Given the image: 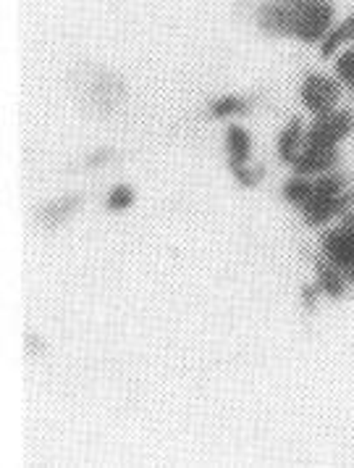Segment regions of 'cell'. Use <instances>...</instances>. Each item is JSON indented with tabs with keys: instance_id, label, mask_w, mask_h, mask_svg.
<instances>
[{
	"instance_id": "cell-1",
	"label": "cell",
	"mask_w": 354,
	"mask_h": 468,
	"mask_svg": "<svg viewBox=\"0 0 354 468\" xmlns=\"http://www.w3.org/2000/svg\"><path fill=\"white\" fill-rule=\"evenodd\" d=\"M294 27L292 37L305 45L323 43V37L334 27L336 8L331 0H307V3H294Z\"/></svg>"
},
{
	"instance_id": "cell-2",
	"label": "cell",
	"mask_w": 354,
	"mask_h": 468,
	"mask_svg": "<svg viewBox=\"0 0 354 468\" xmlns=\"http://www.w3.org/2000/svg\"><path fill=\"white\" fill-rule=\"evenodd\" d=\"M323 250L336 269L354 282V213H344V221L323 234Z\"/></svg>"
},
{
	"instance_id": "cell-3",
	"label": "cell",
	"mask_w": 354,
	"mask_h": 468,
	"mask_svg": "<svg viewBox=\"0 0 354 468\" xmlns=\"http://www.w3.org/2000/svg\"><path fill=\"white\" fill-rule=\"evenodd\" d=\"M354 129L352 111H331L315 119V124L305 134V145H323V148H338V143Z\"/></svg>"
},
{
	"instance_id": "cell-4",
	"label": "cell",
	"mask_w": 354,
	"mask_h": 468,
	"mask_svg": "<svg viewBox=\"0 0 354 468\" xmlns=\"http://www.w3.org/2000/svg\"><path fill=\"white\" fill-rule=\"evenodd\" d=\"M299 98L307 106V111H313L315 116H323V113L336 111V103L341 98V87L331 77L307 74V80L299 87Z\"/></svg>"
},
{
	"instance_id": "cell-5",
	"label": "cell",
	"mask_w": 354,
	"mask_h": 468,
	"mask_svg": "<svg viewBox=\"0 0 354 468\" xmlns=\"http://www.w3.org/2000/svg\"><path fill=\"white\" fill-rule=\"evenodd\" d=\"M257 27L271 37H292L294 5L289 0H266L257 8Z\"/></svg>"
},
{
	"instance_id": "cell-6",
	"label": "cell",
	"mask_w": 354,
	"mask_h": 468,
	"mask_svg": "<svg viewBox=\"0 0 354 468\" xmlns=\"http://www.w3.org/2000/svg\"><path fill=\"white\" fill-rule=\"evenodd\" d=\"M338 164V148H323V145H302L299 155L294 158V171L302 176L310 174H326Z\"/></svg>"
},
{
	"instance_id": "cell-7",
	"label": "cell",
	"mask_w": 354,
	"mask_h": 468,
	"mask_svg": "<svg viewBox=\"0 0 354 468\" xmlns=\"http://www.w3.org/2000/svg\"><path fill=\"white\" fill-rule=\"evenodd\" d=\"M79 203H82V195H66V197L56 200V203L42 206L40 211H37V221H40L42 227H58L61 221H66L71 213L79 208Z\"/></svg>"
},
{
	"instance_id": "cell-8",
	"label": "cell",
	"mask_w": 354,
	"mask_h": 468,
	"mask_svg": "<svg viewBox=\"0 0 354 468\" xmlns=\"http://www.w3.org/2000/svg\"><path fill=\"white\" fill-rule=\"evenodd\" d=\"M354 43V11L344 19V22H338L331 27V32L323 37V43H320V53H323V58H328V56H334L338 53L344 45H352Z\"/></svg>"
},
{
	"instance_id": "cell-9",
	"label": "cell",
	"mask_w": 354,
	"mask_h": 468,
	"mask_svg": "<svg viewBox=\"0 0 354 468\" xmlns=\"http://www.w3.org/2000/svg\"><path fill=\"white\" fill-rule=\"evenodd\" d=\"M302 140H305V127H302L299 119H294L292 124L284 129L281 137H278V153H281V158L294 164V158L299 155V150L305 145Z\"/></svg>"
},
{
	"instance_id": "cell-10",
	"label": "cell",
	"mask_w": 354,
	"mask_h": 468,
	"mask_svg": "<svg viewBox=\"0 0 354 468\" xmlns=\"http://www.w3.org/2000/svg\"><path fill=\"white\" fill-rule=\"evenodd\" d=\"M315 269H318V279H320V290L328 292L331 298H341V295H344V279L347 277L336 269L328 258H326V261L320 258Z\"/></svg>"
},
{
	"instance_id": "cell-11",
	"label": "cell",
	"mask_w": 354,
	"mask_h": 468,
	"mask_svg": "<svg viewBox=\"0 0 354 468\" xmlns=\"http://www.w3.org/2000/svg\"><path fill=\"white\" fill-rule=\"evenodd\" d=\"M226 137H229L226 145H229L231 164H247V158H250V134L239 124H231Z\"/></svg>"
},
{
	"instance_id": "cell-12",
	"label": "cell",
	"mask_w": 354,
	"mask_h": 468,
	"mask_svg": "<svg viewBox=\"0 0 354 468\" xmlns=\"http://www.w3.org/2000/svg\"><path fill=\"white\" fill-rule=\"evenodd\" d=\"M313 195V182L307 179V176H302V174H297L294 179L286 182V187H284V197L294 203L297 208H302L305 203H307V197Z\"/></svg>"
},
{
	"instance_id": "cell-13",
	"label": "cell",
	"mask_w": 354,
	"mask_h": 468,
	"mask_svg": "<svg viewBox=\"0 0 354 468\" xmlns=\"http://www.w3.org/2000/svg\"><path fill=\"white\" fill-rule=\"evenodd\" d=\"M336 77H338V82H344L354 92V45L341 50V56L336 61Z\"/></svg>"
},
{
	"instance_id": "cell-14",
	"label": "cell",
	"mask_w": 354,
	"mask_h": 468,
	"mask_svg": "<svg viewBox=\"0 0 354 468\" xmlns=\"http://www.w3.org/2000/svg\"><path fill=\"white\" fill-rule=\"evenodd\" d=\"M247 111V103L242 98H218L213 106H210V116L215 119H224V116H234V113H242Z\"/></svg>"
},
{
	"instance_id": "cell-15",
	"label": "cell",
	"mask_w": 354,
	"mask_h": 468,
	"mask_svg": "<svg viewBox=\"0 0 354 468\" xmlns=\"http://www.w3.org/2000/svg\"><path fill=\"white\" fill-rule=\"evenodd\" d=\"M131 203H134V192H131V187H126V185L116 187V190L108 195V208L110 211H124Z\"/></svg>"
},
{
	"instance_id": "cell-16",
	"label": "cell",
	"mask_w": 354,
	"mask_h": 468,
	"mask_svg": "<svg viewBox=\"0 0 354 468\" xmlns=\"http://www.w3.org/2000/svg\"><path fill=\"white\" fill-rule=\"evenodd\" d=\"M105 158H113V150H110V148L98 150L95 155H89V161H87V166H103Z\"/></svg>"
}]
</instances>
